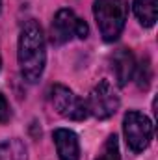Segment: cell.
<instances>
[{
    "label": "cell",
    "mask_w": 158,
    "mask_h": 160,
    "mask_svg": "<svg viewBox=\"0 0 158 160\" xmlns=\"http://www.w3.org/2000/svg\"><path fill=\"white\" fill-rule=\"evenodd\" d=\"M0 65H2V60H0Z\"/></svg>",
    "instance_id": "obj_15"
},
{
    "label": "cell",
    "mask_w": 158,
    "mask_h": 160,
    "mask_svg": "<svg viewBox=\"0 0 158 160\" xmlns=\"http://www.w3.org/2000/svg\"><path fill=\"white\" fill-rule=\"evenodd\" d=\"M48 99H50L52 108L62 118H67V119H73V121H82L89 116L86 101L77 97L69 88H65L62 84H54L50 88Z\"/></svg>",
    "instance_id": "obj_5"
},
{
    "label": "cell",
    "mask_w": 158,
    "mask_h": 160,
    "mask_svg": "<svg viewBox=\"0 0 158 160\" xmlns=\"http://www.w3.org/2000/svg\"><path fill=\"white\" fill-rule=\"evenodd\" d=\"M149 80H151V67H149V63L145 62H141V65H140V73H138V86L141 88V89H147L149 88Z\"/></svg>",
    "instance_id": "obj_12"
},
{
    "label": "cell",
    "mask_w": 158,
    "mask_h": 160,
    "mask_svg": "<svg viewBox=\"0 0 158 160\" xmlns=\"http://www.w3.org/2000/svg\"><path fill=\"white\" fill-rule=\"evenodd\" d=\"M123 132H125L128 149L132 153H141L149 147V143L153 140V123L145 114H141L138 110H130L125 114Z\"/></svg>",
    "instance_id": "obj_3"
},
{
    "label": "cell",
    "mask_w": 158,
    "mask_h": 160,
    "mask_svg": "<svg viewBox=\"0 0 158 160\" xmlns=\"http://www.w3.org/2000/svg\"><path fill=\"white\" fill-rule=\"evenodd\" d=\"M136 58L128 48H119L112 56V71L116 75L119 86H125L126 82H130L134 73H136Z\"/></svg>",
    "instance_id": "obj_8"
},
{
    "label": "cell",
    "mask_w": 158,
    "mask_h": 160,
    "mask_svg": "<svg viewBox=\"0 0 158 160\" xmlns=\"http://www.w3.org/2000/svg\"><path fill=\"white\" fill-rule=\"evenodd\" d=\"M87 104V112L89 116L97 118V119H108L112 118L119 110V95L114 89V86L108 80H101L89 93V97L86 99Z\"/></svg>",
    "instance_id": "obj_6"
},
{
    "label": "cell",
    "mask_w": 158,
    "mask_h": 160,
    "mask_svg": "<svg viewBox=\"0 0 158 160\" xmlns=\"http://www.w3.org/2000/svg\"><path fill=\"white\" fill-rule=\"evenodd\" d=\"M52 140L56 145V153L60 160H80L78 136L69 128H56L52 132Z\"/></svg>",
    "instance_id": "obj_7"
},
{
    "label": "cell",
    "mask_w": 158,
    "mask_h": 160,
    "mask_svg": "<svg viewBox=\"0 0 158 160\" xmlns=\"http://www.w3.org/2000/svg\"><path fill=\"white\" fill-rule=\"evenodd\" d=\"M0 160H28L24 142L19 138L0 142Z\"/></svg>",
    "instance_id": "obj_10"
},
{
    "label": "cell",
    "mask_w": 158,
    "mask_h": 160,
    "mask_svg": "<svg viewBox=\"0 0 158 160\" xmlns=\"http://www.w3.org/2000/svg\"><path fill=\"white\" fill-rule=\"evenodd\" d=\"M95 160H121L119 143H117V136H116V134H110V136H108V140H106L104 145H102L101 155Z\"/></svg>",
    "instance_id": "obj_11"
},
{
    "label": "cell",
    "mask_w": 158,
    "mask_h": 160,
    "mask_svg": "<svg viewBox=\"0 0 158 160\" xmlns=\"http://www.w3.org/2000/svg\"><path fill=\"white\" fill-rule=\"evenodd\" d=\"M11 118V110H9V104H7V101H6V97L0 93V125H4V123H7Z\"/></svg>",
    "instance_id": "obj_13"
},
{
    "label": "cell",
    "mask_w": 158,
    "mask_h": 160,
    "mask_svg": "<svg viewBox=\"0 0 158 160\" xmlns=\"http://www.w3.org/2000/svg\"><path fill=\"white\" fill-rule=\"evenodd\" d=\"M93 17L97 21L102 39L112 43L121 36L125 28L128 17V0H95Z\"/></svg>",
    "instance_id": "obj_2"
},
{
    "label": "cell",
    "mask_w": 158,
    "mask_h": 160,
    "mask_svg": "<svg viewBox=\"0 0 158 160\" xmlns=\"http://www.w3.org/2000/svg\"><path fill=\"white\" fill-rule=\"evenodd\" d=\"M0 8H2V0H0Z\"/></svg>",
    "instance_id": "obj_14"
},
{
    "label": "cell",
    "mask_w": 158,
    "mask_h": 160,
    "mask_svg": "<svg viewBox=\"0 0 158 160\" xmlns=\"http://www.w3.org/2000/svg\"><path fill=\"white\" fill-rule=\"evenodd\" d=\"M134 13L136 19L140 21L141 26L151 28L156 22V11H158V0H134Z\"/></svg>",
    "instance_id": "obj_9"
},
{
    "label": "cell",
    "mask_w": 158,
    "mask_h": 160,
    "mask_svg": "<svg viewBox=\"0 0 158 160\" xmlns=\"http://www.w3.org/2000/svg\"><path fill=\"white\" fill-rule=\"evenodd\" d=\"M21 77L34 84L41 78L47 63V41L39 22L26 21L19 34V50H17Z\"/></svg>",
    "instance_id": "obj_1"
},
{
    "label": "cell",
    "mask_w": 158,
    "mask_h": 160,
    "mask_svg": "<svg viewBox=\"0 0 158 160\" xmlns=\"http://www.w3.org/2000/svg\"><path fill=\"white\" fill-rule=\"evenodd\" d=\"M89 34V28L86 24L84 19H80L73 9H60L54 19H52V26H50V39L54 45H63L69 43L73 38L86 39Z\"/></svg>",
    "instance_id": "obj_4"
}]
</instances>
